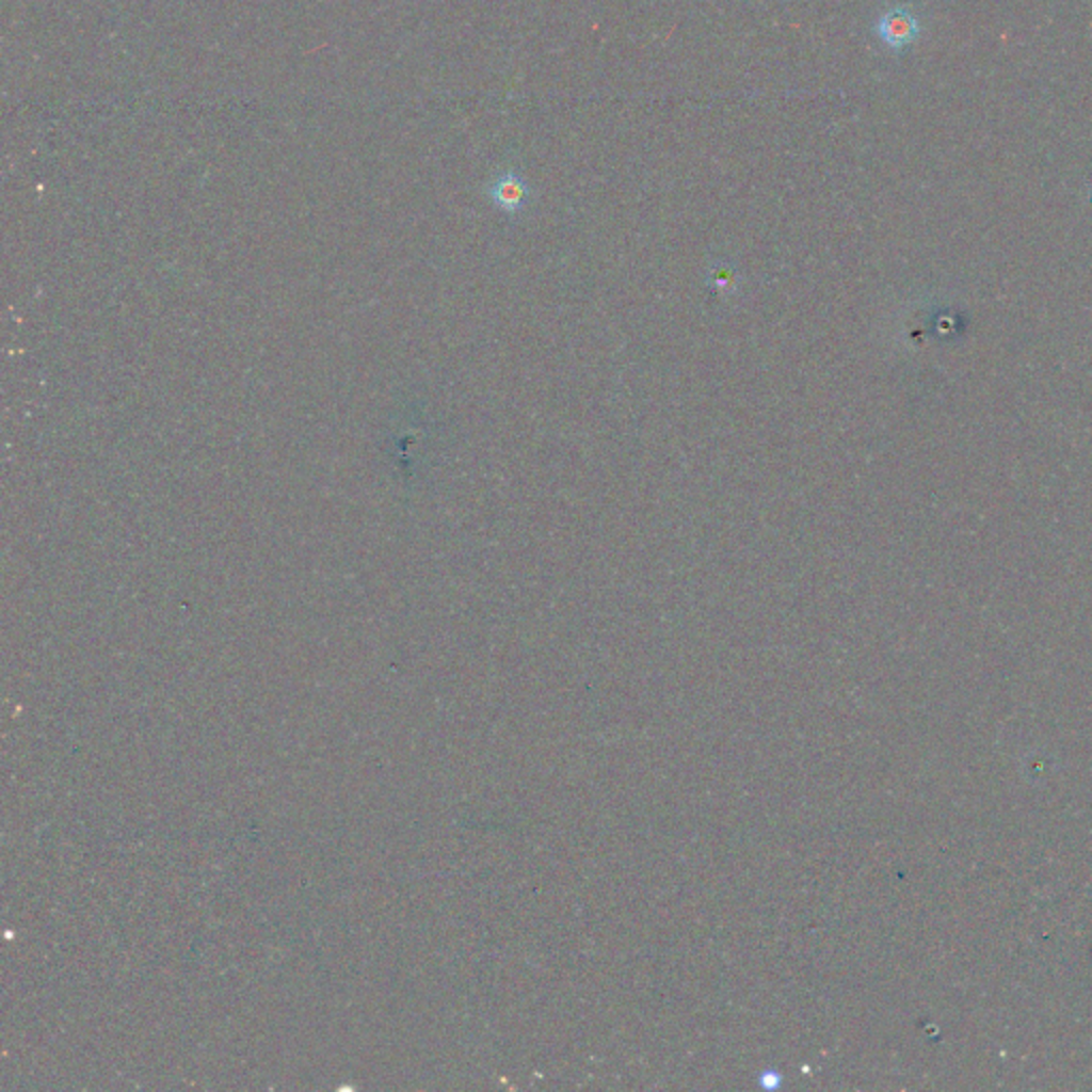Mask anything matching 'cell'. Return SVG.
I'll use <instances>...</instances> for the list:
<instances>
[{
	"label": "cell",
	"instance_id": "cell-1",
	"mask_svg": "<svg viewBox=\"0 0 1092 1092\" xmlns=\"http://www.w3.org/2000/svg\"><path fill=\"white\" fill-rule=\"evenodd\" d=\"M877 36L894 51L909 47L919 34V21L909 6H889L874 23Z\"/></svg>",
	"mask_w": 1092,
	"mask_h": 1092
},
{
	"label": "cell",
	"instance_id": "cell-2",
	"mask_svg": "<svg viewBox=\"0 0 1092 1092\" xmlns=\"http://www.w3.org/2000/svg\"><path fill=\"white\" fill-rule=\"evenodd\" d=\"M488 196L493 198V203H495L499 209L514 213V211H518V209L525 205V200H527V196H529V186H527V181H525L520 175H516V173L508 171V173L499 175V177L491 183V188H488Z\"/></svg>",
	"mask_w": 1092,
	"mask_h": 1092
}]
</instances>
